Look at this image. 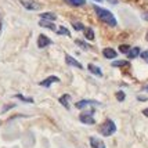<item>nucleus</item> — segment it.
<instances>
[{
	"mask_svg": "<svg viewBox=\"0 0 148 148\" xmlns=\"http://www.w3.org/2000/svg\"><path fill=\"white\" fill-rule=\"evenodd\" d=\"M58 82H60V79H58L57 76H49L47 79L42 80L39 84H40V86H43V87H50L51 83H58Z\"/></svg>",
	"mask_w": 148,
	"mask_h": 148,
	"instance_id": "nucleus-8",
	"label": "nucleus"
},
{
	"mask_svg": "<svg viewBox=\"0 0 148 148\" xmlns=\"http://www.w3.org/2000/svg\"><path fill=\"white\" fill-rule=\"evenodd\" d=\"M40 18L42 19H46V21H56L57 19V15L54 13H43V14H40Z\"/></svg>",
	"mask_w": 148,
	"mask_h": 148,
	"instance_id": "nucleus-15",
	"label": "nucleus"
},
{
	"mask_svg": "<svg viewBox=\"0 0 148 148\" xmlns=\"http://www.w3.org/2000/svg\"><path fill=\"white\" fill-rule=\"evenodd\" d=\"M69 100H71V96H69V94H64L62 97H60L58 103L62 104V107H64V108L69 110Z\"/></svg>",
	"mask_w": 148,
	"mask_h": 148,
	"instance_id": "nucleus-12",
	"label": "nucleus"
},
{
	"mask_svg": "<svg viewBox=\"0 0 148 148\" xmlns=\"http://www.w3.org/2000/svg\"><path fill=\"white\" fill-rule=\"evenodd\" d=\"M90 145L91 148H105L104 141L100 140V138H97V137H90Z\"/></svg>",
	"mask_w": 148,
	"mask_h": 148,
	"instance_id": "nucleus-9",
	"label": "nucleus"
},
{
	"mask_svg": "<svg viewBox=\"0 0 148 148\" xmlns=\"http://www.w3.org/2000/svg\"><path fill=\"white\" fill-rule=\"evenodd\" d=\"M93 8L96 11L97 17L101 19L103 22L108 24L110 26H116V18L111 11H108V10H105V8H103V7H100V6H96V4L93 6Z\"/></svg>",
	"mask_w": 148,
	"mask_h": 148,
	"instance_id": "nucleus-1",
	"label": "nucleus"
},
{
	"mask_svg": "<svg viewBox=\"0 0 148 148\" xmlns=\"http://www.w3.org/2000/svg\"><path fill=\"white\" fill-rule=\"evenodd\" d=\"M147 40H148V32H147Z\"/></svg>",
	"mask_w": 148,
	"mask_h": 148,
	"instance_id": "nucleus-31",
	"label": "nucleus"
},
{
	"mask_svg": "<svg viewBox=\"0 0 148 148\" xmlns=\"http://www.w3.org/2000/svg\"><path fill=\"white\" fill-rule=\"evenodd\" d=\"M138 56H140V47H132L127 53V58H130V60L138 57Z\"/></svg>",
	"mask_w": 148,
	"mask_h": 148,
	"instance_id": "nucleus-13",
	"label": "nucleus"
},
{
	"mask_svg": "<svg viewBox=\"0 0 148 148\" xmlns=\"http://www.w3.org/2000/svg\"><path fill=\"white\" fill-rule=\"evenodd\" d=\"M65 61H66V64L71 65V66H75V68H79V69H83V65L80 64L79 61H76L73 57H71V56H65Z\"/></svg>",
	"mask_w": 148,
	"mask_h": 148,
	"instance_id": "nucleus-7",
	"label": "nucleus"
},
{
	"mask_svg": "<svg viewBox=\"0 0 148 148\" xmlns=\"http://www.w3.org/2000/svg\"><path fill=\"white\" fill-rule=\"evenodd\" d=\"M0 29H1V19H0Z\"/></svg>",
	"mask_w": 148,
	"mask_h": 148,
	"instance_id": "nucleus-29",
	"label": "nucleus"
},
{
	"mask_svg": "<svg viewBox=\"0 0 148 148\" xmlns=\"http://www.w3.org/2000/svg\"><path fill=\"white\" fill-rule=\"evenodd\" d=\"M75 43H76L77 46H80L82 49H84V50H87V49H89V46L86 45L84 42H82V40H79V39H77V40H75Z\"/></svg>",
	"mask_w": 148,
	"mask_h": 148,
	"instance_id": "nucleus-23",
	"label": "nucleus"
},
{
	"mask_svg": "<svg viewBox=\"0 0 148 148\" xmlns=\"http://www.w3.org/2000/svg\"><path fill=\"white\" fill-rule=\"evenodd\" d=\"M39 25L40 26H43V28H49V29H51V31H57V28H56V25L53 24L51 21H46V19H40L39 21Z\"/></svg>",
	"mask_w": 148,
	"mask_h": 148,
	"instance_id": "nucleus-11",
	"label": "nucleus"
},
{
	"mask_svg": "<svg viewBox=\"0 0 148 148\" xmlns=\"http://www.w3.org/2000/svg\"><path fill=\"white\" fill-rule=\"evenodd\" d=\"M93 114H94V111H87V112H83V114H80L79 115V121L84 125H94L96 123V119L93 118Z\"/></svg>",
	"mask_w": 148,
	"mask_h": 148,
	"instance_id": "nucleus-3",
	"label": "nucleus"
},
{
	"mask_svg": "<svg viewBox=\"0 0 148 148\" xmlns=\"http://www.w3.org/2000/svg\"><path fill=\"white\" fill-rule=\"evenodd\" d=\"M56 33H58V35H66V36H71L69 29H66L65 26H60V28H58V31H56Z\"/></svg>",
	"mask_w": 148,
	"mask_h": 148,
	"instance_id": "nucleus-18",
	"label": "nucleus"
},
{
	"mask_svg": "<svg viewBox=\"0 0 148 148\" xmlns=\"http://www.w3.org/2000/svg\"><path fill=\"white\" fill-rule=\"evenodd\" d=\"M138 100H140V101H145V100H148V97H138Z\"/></svg>",
	"mask_w": 148,
	"mask_h": 148,
	"instance_id": "nucleus-26",
	"label": "nucleus"
},
{
	"mask_svg": "<svg viewBox=\"0 0 148 148\" xmlns=\"http://www.w3.org/2000/svg\"><path fill=\"white\" fill-rule=\"evenodd\" d=\"M103 56H104L105 58H108V60H112V58H116L118 53H116L114 49H111V47H107V49H104V50H103Z\"/></svg>",
	"mask_w": 148,
	"mask_h": 148,
	"instance_id": "nucleus-10",
	"label": "nucleus"
},
{
	"mask_svg": "<svg viewBox=\"0 0 148 148\" xmlns=\"http://www.w3.org/2000/svg\"><path fill=\"white\" fill-rule=\"evenodd\" d=\"M143 115H144V116H148V108H145V110L143 111Z\"/></svg>",
	"mask_w": 148,
	"mask_h": 148,
	"instance_id": "nucleus-27",
	"label": "nucleus"
},
{
	"mask_svg": "<svg viewBox=\"0 0 148 148\" xmlns=\"http://www.w3.org/2000/svg\"><path fill=\"white\" fill-rule=\"evenodd\" d=\"M116 100H118V101H123V100H125V93H123V91H118V93H116Z\"/></svg>",
	"mask_w": 148,
	"mask_h": 148,
	"instance_id": "nucleus-24",
	"label": "nucleus"
},
{
	"mask_svg": "<svg viewBox=\"0 0 148 148\" xmlns=\"http://www.w3.org/2000/svg\"><path fill=\"white\" fill-rule=\"evenodd\" d=\"M53 42L50 38H47L46 35H39L38 38V47L39 49H45V47H47V46H50Z\"/></svg>",
	"mask_w": 148,
	"mask_h": 148,
	"instance_id": "nucleus-5",
	"label": "nucleus"
},
{
	"mask_svg": "<svg viewBox=\"0 0 148 148\" xmlns=\"http://www.w3.org/2000/svg\"><path fill=\"white\" fill-rule=\"evenodd\" d=\"M96 1H103V0H96Z\"/></svg>",
	"mask_w": 148,
	"mask_h": 148,
	"instance_id": "nucleus-30",
	"label": "nucleus"
},
{
	"mask_svg": "<svg viewBox=\"0 0 148 148\" xmlns=\"http://www.w3.org/2000/svg\"><path fill=\"white\" fill-rule=\"evenodd\" d=\"M129 50H130V46H127V45H121V46H119V51L123 53V54H125V53L127 54V53H129Z\"/></svg>",
	"mask_w": 148,
	"mask_h": 148,
	"instance_id": "nucleus-22",
	"label": "nucleus"
},
{
	"mask_svg": "<svg viewBox=\"0 0 148 148\" xmlns=\"http://www.w3.org/2000/svg\"><path fill=\"white\" fill-rule=\"evenodd\" d=\"M21 1V4L25 7L26 10H31V11H36L40 8V4L36 3V1H33V0H19Z\"/></svg>",
	"mask_w": 148,
	"mask_h": 148,
	"instance_id": "nucleus-4",
	"label": "nucleus"
},
{
	"mask_svg": "<svg viewBox=\"0 0 148 148\" xmlns=\"http://www.w3.org/2000/svg\"><path fill=\"white\" fill-rule=\"evenodd\" d=\"M15 98H18V100H21V101H24V103H33V98H31V97H24L22 94H15Z\"/></svg>",
	"mask_w": 148,
	"mask_h": 148,
	"instance_id": "nucleus-19",
	"label": "nucleus"
},
{
	"mask_svg": "<svg viewBox=\"0 0 148 148\" xmlns=\"http://www.w3.org/2000/svg\"><path fill=\"white\" fill-rule=\"evenodd\" d=\"M89 105H100L98 101H94V100H80V101H77L75 104V107L79 108V110H82V108H86V107H89Z\"/></svg>",
	"mask_w": 148,
	"mask_h": 148,
	"instance_id": "nucleus-6",
	"label": "nucleus"
},
{
	"mask_svg": "<svg viewBox=\"0 0 148 148\" xmlns=\"http://www.w3.org/2000/svg\"><path fill=\"white\" fill-rule=\"evenodd\" d=\"M129 62L127 61H115L112 62V66H129Z\"/></svg>",
	"mask_w": 148,
	"mask_h": 148,
	"instance_id": "nucleus-21",
	"label": "nucleus"
},
{
	"mask_svg": "<svg viewBox=\"0 0 148 148\" xmlns=\"http://www.w3.org/2000/svg\"><path fill=\"white\" fill-rule=\"evenodd\" d=\"M144 90H145V91H148V86H145V87H144Z\"/></svg>",
	"mask_w": 148,
	"mask_h": 148,
	"instance_id": "nucleus-28",
	"label": "nucleus"
},
{
	"mask_svg": "<svg viewBox=\"0 0 148 148\" xmlns=\"http://www.w3.org/2000/svg\"><path fill=\"white\" fill-rule=\"evenodd\" d=\"M141 54V58L145 61V62H148V50L147 51H143V53H140Z\"/></svg>",
	"mask_w": 148,
	"mask_h": 148,
	"instance_id": "nucleus-25",
	"label": "nucleus"
},
{
	"mask_svg": "<svg viewBox=\"0 0 148 148\" xmlns=\"http://www.w3.org/2000/svg\"><path fill=\"white\" fill-rule=\"evenodd\" d=\"M72 26H73L76 31H83L84 29L83 24H82V22H77V21H73V22H72Z\"/></svg>",
	"mask_w": 148,
	"mask_h": 148,
	"instance_id": "nucleus-20",
	"label": "nucleus"
},
{
	"mask_svg": "<svg viewBox=\"0 0 148 148\" xmlns=\"http://www.w3.org/2000/svg\"><path fill=\"white\" fill-rule=\"evenodd\" d=\"M83 32H84V38L87 40H94V31L91 28H84Z\"/></svg>",
	"mask_w": 148,
	"mask_h": 148,
	"instance_id": "nucleus-16",
	"label": "nucleus"
},
{
	"mask_svg": "<svg viewBox=\"0 0 148 148\" xmlns=\"http://www.w3.org/2000/svg\"><path fill=\"white\" fill-rule=\"evenodd\" d=\"M66 3H69L71 6L73 7H80V6H84L86 0H65Z\"/></svg>",
	"mask_w": 148,
	"mask_h": 148,
	"instance_id": "nucleus-17",
	"label": "nucleus"
},
{
	"mask_svg": "<svg viewBox=\"0 0 148 148\" xmlns=\"http://www.w3.org/2000/svg\"><path fill=\"white\" fill-rule=\"evenodd\" d=\"M100 133L103 136H105V137H110V136H112L114 133L116 132V126L115 123H114V121H111V119H105V122L100 126Z\"/></svg>",
	"mask_w": 148,
	"mask_h": 148,
	"instance_id": "nucleus-2",
	"label": "nucleus"
},
{
	"mask_svg": "<svg viewBox=\"0 0 148 148\" xmlns=\"http://www.w3.org/2000/svg\"><path fill=\"white\" fill-rule=\"evenodd\" d=\"M87 68H89V71H90L91 73H94L96 76H103V71H101L98 66H96L94 64H89Z\"/></svg>",
	"mask_w": 148,
	"mask_h": 148,
	"instance_id": "nucleus-14",
	"label": "nucleus"
}]
</instances>
